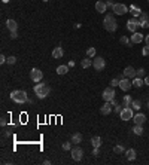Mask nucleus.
<instances>
[{
  "instance_id": "f257e3e1",
  "label": "nucleus",
  "mask_w": 149,
  "mask_h": 165,
  "mask_svg": "<svg viewBox=\"0 0 149 165\" xmlns=\"http://www.w3.org/2000/svg\"><path fill=\"white\" fill-rule=\"evenodd\" d=\"M9 97L17 104H24V103H27V101H29V95H27V92L24 91V89H15V91H12Z\"/></svg>"
},
{
  "instance_id": "f03ea898",
  "label": "nucleus",
  "mask_w": 149,
  "mask_h": 165,
  "mask_svg": "<svg viewBox=\"0 0 149 165\" xmlns=\"http://www.w3.org/2000/svg\"><path fill=\"white\" fill-rule=\"evenodd\" d=\"M34 94L37 95V98H46L49 95V92H51V88H49L48 83H43V82H39V83H36L34 85Z\"/></svg>"
},
{
  "instance_id": "7ed1b4c3",
  "label": "nucleus",
  "mask_w": 149,
  "mask_h": 165,
  "mask_svg": "<svg viewBox=\"0 0 149 165\" xmlns=\"http://www.w3.org/2000/svg\"><path fill=\"white\" fill-rule=\"evenodd\" d=\"M103 25H104V30H107L109 33H113L118 30V22L113 18V14H107L103 19Z\"/></svg>"
},
{
  "instance_id": "20e7f679",
  "label": "nucleus",
  "mask_w": 149,
  "mask_h": 165,
  "mask_svg": "<svg viewBox=\"0 0 149 165\" xmlns=\"http://www.w3.org/2000/svg\"><path fill=\"white\" fill-rule=\"evenodd\" d=\"M93 67H94L97 71H102V70L106 67V60L102 58V57H94V60H93Z\"/></svg>"
},
{
  "instance_id": "39448f33",
  "label": "nucleus",
  "mask_w": 149,
  "mask_h": 165,
  "mask_svg": "<svg viewBox=\"0 0 149 165\" xmlns=\"http://www.w3.org/2000/svg\"><path fill=\"white\" fill-rule=\"evenodd\" d=\"M112 10H113L115 15H124V14H127L130 9L127 8V5H124V3H115L113 8H112Z\"/></svg>"
},
{
  "instance_id": "423d86ee",
  "label": "nucleus",
  "mask_w": 149,
  "mask_h": 165,
  "mask_svg": "<svg viewBox=\"0 0 149 165\" xmlns=\"http://www.w3.org/2000/svg\"><path fill=\"white\" fill-rule=\"evenodd\" d=\"M30 79H31L34 83H39V82H42V79H43V73H42L39 69H31V71H30Z\"/></svg>"
},
{
  "instance_id": "0eeeda50",
  "label": "nucleus",
  "mask_w": 149,
  "mask_h": 165,
  "mask_svg": "<svg viewBox=\"0 0 149 165\" xmlns=\"http://www.w3.org/2000/svg\"><path fill=\"white\" fill-rule=\"evenodd\" d=\"M133 109L131 107H122V110H121V113H119V118L122 119V121H130V119H133Z\"/></svg>"
},
{
  "instance_id": "6e6552de",
  "label": "nucleus",
  "mask_w": 149,
  "mask_h": 165,
  "mask_svg": "<svg viewBox=\"0 0 149 165\" xmlns=\"http://www.w3.org/2000/svg\"><path fill=\"white\" fill-rule=\"evenodd\" d=\"M115 89L112 86H109V88H104V91H103V94H102V97H103V100L104 101H112L115 98Z\"/></svg>"
},
{
  "instance_id": "1a4fd4ad",
  "label": "nucleus",
  "mask_w": 149,
  "mask_h": 165,
  "mask_svg": "<svg viewBox=\"0 0 149 165\" xmlns=\"http://www.w3.org/2000/svg\"><path fill=\"white\" fill-rule=\"evenodd\" d=\"M139 24H140V22H139V19H136V18L133 17L131 19H128V21H127V30H128V31H131V33L137 31V27H140Z\"/></svg>"
},
{
  "instance_id": "9d476101",
  "label": "nucleus",
  "mask_w": 149,
  "mask_h": 165,
  "mask_svg": "<svg viewBox=\"0 0 149 165\" xmlns=\"http://www.w3.org/2000/svg\"><path fill=\"white\" fill-rule=\"evenodd\" d=\"M70 152H72V158H73V161L79 162V161L84 158V150H82L81 147H73Z\"/></svg>"
},
{
  "instance_id": "9b49d317",
  "label": "nucleus",
  "mask_w": 149,
  "mask_h": 165,
  "mask_svg": "<svg viewBox=\"0 0 149 165\" xmlns=\"http://www.w3.org/2000/svg\"><path fill=\"white\" fill-rule=\"evenodd\" d=\"M119 88L122 91H130L131 88H133V80H130L128 78H124L119 80Z\"/></svg>"
},
{
  "instance_id": "f8f14e48",
  "label": "nucleus",
  "mask_w": 149,
  "mask_h": 165,
  "mask_svg": "<svg viewBox=\"0 0 149 165\" xmlns=\"http://www.w3.org/2000/svg\"><path fill=\"white\" fill-rule=\"evenodd\" d=\"M122 73H124V76H125V78H128V79H134L136 76H137V70H134V67H131V66L125 67Z\"/></svg>"
},
{
  "instance_id": "ddd939ff",
  "label": "nucleus",
  "mask_w": 149,
  "mask_h": 165,
  "mask_svg": "<svg viewBox=\"0 0 149 165\" xmlns=\"http://www.w3.org/2000/svg\"><path fill=\"white\" fill-rule=\"evenodd\" d=\"M112 107H113V106H112L110 101H104V104L100 107V113H102V115H104V116H107L109 113L112 112Z\"/></svg>"
},
{
  "instance_id": "4468645a",
  "label": "nucleus",
  "mask_w": 149,
  "mask_h": 165,
  "mask_svg": "<svg viewBox=\"0 0 149 165\" xmlns=\"http://www.w3.org/2000/svg\"><path fill=\"white\" fill-rule=\"evenodd\" d=\"M133 121L136 125H143L146 122V115H143V113H137V115L133 116Z\"/></svg>"
},
{
  "instance_id": "2eb2a0df",
  "label": "nucleus",
  "mask_w": 149,
  "mask_h": 165,
  "mask_svg": "<svg viewBox=\"0 0 149 165\" xmlns=\"http://www.w3.org/2000/svg\"><path fill=\"white\" fill-rule=\"evenodd\" d=\"M95 10L100 12V14H104V12L107 10L106 2H103V0H98V2H95Z\"/></svg>"
},
{
  "instance_id": "dca6fc26",
  "label": "nucleus",
  "mask_w": 149,
  "mask_h": 165,
  "mask_svg": "<svg viewBox=\"0 0 149 165\" xmlns=\"http://www.w3.org/2000/svg\"><path fill=\"white\" fill-rule=\"evenodd\" d=\"M143 40H145V36L142 33H139V31H134L133 33V36H131V42L133 43H142Z\"/></svg>"
},
{
  "instance_id": "f3484780",
  "label": "nucleus",
  "mask_w": 149,
  "mask_h": 165,
  "mask_svg": "<svg viewBox=\"0 0 149 165\" xmlns=\"http://www.w3.org/2000/svg\"><path fill=\"white\" fill-rule=\"evenodd\" d=\"M6 27H8V30L12 33V31H17V30H18V24H17L15 19H8V21H6Z\"/></svg>"
},
{
  "instance_id": "a211bd4d",
  "label": "nucleus",
  "mask_w": 149,
  "mask_h": 165,
  "mask_svg": "<svg viewBox=\"0 0 149 165\" xmlns=\"http://www.w3.org/2000/svg\"><path fill=\"white\" fill-rule=\"evenodd\" d=\"M63 55H64V51H63V48H61V46H57V48H54V51H52V58L58 60V58H61Z\"/></svg>"
},
{
  "instance_id": "6ab92c4d",
  "label": "nucleus",
  "mask_w": 149,
  "mask_h": 165,
  "mask_svg": "<svg viewBox=\"0 0 149 165\" xmlns=\"http://www.w3.org/2000/svg\"><path fill=\"white\" fill-rule=\"evenodd\" d=\"M136 156H137V153H136V150H134V149H128V150H125V158H127L128 161H134Z\"/></svg>"
},
{
  "instance_id": "aec40b11",
  "label": "nucleus",
  "mask_w": 149,
  "mask_h": 165,
  "mask_svg": "<svg viewBox=\"0 0 149 165\" xmlns=\"http://www.w3.org/2000/svg\"><path fill=\"white\" fill-rule=\"evenodd\" d=\"M130 14L136 18V17H140V14H142V10L137 8V6H136V5H131L130 6Z\"/></svg>"
},
{
  "instance_id": "412c9836",
  "label": "nucleus",
  "mask_w": 149,
  "mask_h": 165,
  "mask_svg": "<svg viewBox=\"0 0 149 165\" xmlns=\"http://www.w3.org/2000/svg\"><path fill=\"white\" fill-rule=\"evenodd\" d=\"M131 103H133L131 95H124V98H122V107H131Z\"/></svg>"
},
{
  "instance_id": "4be33fe9",
  "label": "nucleus",
  "mask_w": 149,
  "mask_h": 165,
  "mask_svg": "<svg viewBox=\"0 0 149 165\" xmlns=\"http://www.w3.org/2000/svg\"><path fill=\"white\" fill-rule=\"evenodd\" d=\"M145 85V80L142 78H139V76H136V78L133 79V86L134 88H142Z\"/></svg>"
},
{
  "instance_id": "5701e85b",
  "label": "nucleus",
  "mask_w": 149,
  "mask_h": 165,
  "mask_svg": "<svg viewBox=\"0 0 149 165\" xmlns=\"http://www.w3.org/2000/svg\"><path fill=\"white\" fill-rule=\"evenodd\" d=\"M90 66H93V60H91L90 57H86V58H84V60L81 61V67H82V69H88Z\"/></svg>"
},
{
  "instance_id": "b1692460",
  "label": "nucleus",
  "mask_w": 149,
  "mask_h": 165,
  "mask_svg": "<svg viewBox=\"0 0 149 165\" xmlns=\"http://www.w3.org/2000/svg\"><path fill=\"white\" fill-rule=\"evenodd\" d=\"M72 143H74V144H79L81 141H82V134L81 132H74L73 135H72V140H70Z\"/></svg>"
},
{
  "instance_id": "393cba45",
  "label": "nucleus",
  "mask_w": 149,
  "mask_h": 165,
  "mask_svg": "<svg viewBox=\"0 0 149 165\" xmlns=\"http://www.w3.org/2000/svg\"><path fill=\"white\" fill-rule=\"evenodd\" d=\"M91 144H93V147H100V146H102V138L98 137V135L93 137V138H91Z\"/></svg>"
},
{
  "instance_id": "a878e982",
  "label": "nucleus",
  "mask_w": 149,
  "mask_h": 165,
  "mask_svg": "<svg viewBox=\"0 0 149 165\" xmlns=\"http://www.w3.org/2000/svg\"><path fill=\"white\" fill-rule=\"evenodd\" d=\"M69 71V66H58L57 67V74H61V76H63V74H66Z\"/></svg>"
},
{
  "instance_id": "bb28decb",
  "label": "nucleus",
  "mask_w": 149,
  "mask_h": 165,
  "mask_svg": "<svg viewBox=\"0 0 149 165\" xmlns=\"http://www.w3.org/2000/svg\"><path fill=\"white\" fill-rule=\"evenodd\" d=\"M140 107H142V101H140V100H133L131 109H133V110H140Z\"/></svg>"
},
{
  "instance_id": "cd10ccee",
  "label": "nucleus",
  "mask_w": 149,
  "mask_h": 165,
  "mask_svg": "<svg viewBox=\"0 0 149 165\" xmlns=\"http://www.w3.org/2000/svg\"><path fill=\"white\" fill-rule=\"evenodd\" d=\"M133 132H134L136 135H142V134H143V126H142V125H134Z\"/></svg>"
},
{
  "instance_id": "c85d7f7f",
  "label": "nucleus",
  "mask_w": 149,
  "mask_h": 165,
  "mask_svg": "<svg viewBox=\"0 0 149 165\" xmlns=\"http://www.w3.org/2000/svg\"><path fill=\"white\" fill-rule=\"evenodd\" d=\"M95 54H97L95 48H88V49H86V57H90V58H94V57H95Z\"/></svg>"
},
{
  "instance_id": "c756f323",
  "label": "nucleus",
  "mask_w": 149,
  "mask_h": 165,
  "mask_svg": "<svg viewBox=\"0 0 149 165\" xmlns=\"http://www.w3.org/2000/svg\"><path fill=\"white\" fill-rule=\"evenodd\" d=\"M113 152L115 153H125V147H124L122 144H118V146L113 147Z\"/></svg>"
},
{
  "instance_id": "7c9ffc66",
  "label": "nucleus",
  "mask_w": 149,
  "mask_h": 165,
  "mask_svg": "<svg viewBox=\"0 0 149 165\" xmlns=\"http://www.w3.org/2000/svg\"><path fill=\"white\" fill-rule=\"evenodd\" d=\"M121 43H122V45H128V46H131V45H133L131 39H128L127 36H122V37H121Z\"/></svg>"
},
{
  "instance_id": "2f4dec72",
  "label": "nucleus",
  "mask_w": 149,
  "mask_h": 165,
  "mask_svg": "<svg viewBox=\"0 0 149 165\" xmlns=\"http://www.w3.org/2000/svg\"><path fill=\"white\" fill-rule=\"evenodd\" d=\"M143 21H149V15L146 12H142L140 17H139V22H143Z\"/></svg>"
},
{
  "instance_id": "473e14b6",
  "label": "nucleus",
  "mask_w": 149,
  "mask_h": 165,
  "mask_svg": "<svg viewBox=\"0 0 149 165\" xmlns=\"http://www.w3.org/2000/svg\"><path fill=\"white\" fill-rule=\"evenodd\" d=\"M8 64H15V62H17V57H14V55H10L9 58H8Z\"/></svg>"
},
{
  "instance_id": "72a5a7b5",
  "label": "nucleus",
  "mask_w": 149,
  "mask_h": 165,
  "mask_svg": "<svg viewBox=\"0 0 149 165\" xmlns=\"http://www.w3.org/2000/svg\"><path fill=\"white\" fill-rule=\"evenodd\" d=\"M110 86H112V88L119 86V79H118V78H116V79H112V80H110Z\"/></svg>"
},
{
  "instance_id": "f704fd0d",
  "label": "nucleus",
  "mask_w": 149,
  "mask_h": 165,
  "mask_svg": "<svg viewBox=\"0 0 149 165\" xmlns=\"http://www.w3.org/2000/svg\"><path fill=\"white\" fill-rule=\"evenodd\" d=\"M63 150H72V141H70V143H69V141L63 143Z\"/></svg>"
},
{
  "instance_id": "c9c22d12",
  "label": "nucleus",
  "mask_w": 149,
  "mask_h": 165,
  "mask_svg": "<svg viewBox=\"0 0 149 165\" xmlns=\"http://www.w3.org/2000/svg\"><path fill=\"white\" fill-rule=\"evenodd\" d=\"M142 54H143L145 57H148V55H149V46H148V45H146V46L142 49Z\"/></svg>"
},
{
  "instance_id": "e433bc0d",
  "label": "nucleus",
  "mask_w": 149,
  "mask_h": 165,
  "mask_svg": "<svg viewBox=\"0 0 149 165\" xmlns=\"http://www.w3.org/2000/svg\"><path fill=\"white\" fill-rule=\"evenodd\" d=\"M139 25H140L142 28H148V27H149V21H143V22H140Z\"/></svg>"
},
{
  "instance_id": "4c0bfd02",
  "label": "nucleus",
  "mask_w": 149,
  "mask_h": 165,
  "mask_svg": "<svg viewBox=\"0 0 149 165\" xmlns=\"http://www.w3.org/2000/svg\"><path fill=\"white\" fill-rule=\"evenodd\" d=\"M113 110H115V113H118V115H119V113H121V110H122V107L116 104V106H113Z\"/></svg>"
},
{
  "instance_id": "58836bf2",
  "label": "nucleus",
  "mask_w": 149,
  "mask_h": 165,
  "mask_svg": "<svg viewBox=\"0 0 149 165\" xmlns=\"http://www.w3.org/2000/svg\"><path fill=\"white\" fill-rule=\"evenodd\" d=\"M93 155H94V156H98V155H100V150H98V147H94V149H93Z\"/></svg>"
},
{
  "instance_id": "ea45409f",
  "label": "nucleus",
  "mask_w": 149,
  "mask_h": 165,
  "mask_svg": "<svg viewBox=\"0 0 149 165\" xmlns=\"http://www.w3.org/2000/svg\"><path fill=\"white\" fill-rule=\"evenodd\" d=\"M137 76H139V78L145 76V69H139V70H137Z\"/></svg>"
},
{
  "instance_id": "a19ab883",
  "label": "nucleus",
  "mask_w": 149,
  "mask_h": 165,
  "mask_svg": "<svg viewBox=\"0 0 149 165\" xmlns=\"http://www.w3.org/2000/svg\"><path fill=\"white\" fill-rule=\"evenodd\" d=\"M6 61H8V58H6V57H5V55L2 54V55H0V62H2V64H3V62H6Z\"/></svg>"
},
{
  "instance_id": "79ce46f5",
  "label": "nucleus",
  "mask_w": 149,
  "mask_h": 165,
  "mask_svg": "<svg viewBox=\"0 0 149 165\" xmlns=\"http://www.w3.org/2000/svg\"><path fill=\"white\" fill-rule=\"evenodd\" d=\"M17 37H18V33L17 31H12L10 33V39H17Z\"/></svg>"
},
{
  "instance_id": "37998d69",
  "label": "nucleus",
  "mask_w": 149,
  "mask_h": 165,
  "mask_svg": "<svg viewBox=\"0 0 149 165\" xmlns=\"http://www.w3.org/2000/svg\"><path fill=\"white\" fill-rule=\"evenodd\" d=\"M106 5H107V8H113V2H112V0H107V2H106Z\"/></svg>"
},
{
  "instance_id": "c03bdc74",
  "label": "nucleus",
  "mask_w": 149,
  "mask_h": 165,
  "mask_svg": "<svg viewBox=\"0 0 149 165\" xmlns=\"http://www.w3.org/2000/svg\"><path fill=\"white\" fill-rule=\"evenodd\" d=\"M0 125H2V126H5V125H6V119H5V118L0 119Z\"/></svg>"
},
{
  "instance_id": "a18cd8bd",
  "label": "nucleus",
  "mask_w": 149,
  "mask_h": 165,
  "mask_svg": "<svg viewBox=\"0 0 149 165\" xmlns=\"http://www.w3.org/2000/svg\"><path fill=\"white\" fill-rule=\"evenodd\" d=\"M145 43L149 46V34H148V36H145Z\"/></svg>"
},
{
  "instance_id": "49530a36",
  "label": "nucleus",
  "mask_w": 149,
  "mask_h": 165,
  "mask_svg": "<svg viewBox=\"0 0 149 165\" xmlns=\"http://www.w3.org/2000/svg\"><path fill=\"white\" fill-rule=\"evenodd\" d=\"M145 85H148V86H149V74L145 78Z\"/></svg>"
},
{
  "instance_id": "de8ad7c7",
  "label": "nucleus",
  "mask_w": 149,
  "mask_h": 165,
  "mask_svg": "<svg viewBox=\"0 0 149 165\" xmlns=\"http://www.w3.org/2000/svg\"><path fill=\"white\" fill-rule=\"evenodd\" d=\"M110 103H112V106H116V104H118V103H116V100H115V98H113V100H112V101H110Z\"/></svg>"
},
{
  "instance_id": "09e8293b",
  "label": "nucleus",
  "mask_w": 149,
  "mask_h": 165,
  "mask_svg": "<svg viewBox=\"0 0 149 165\" xmlns=\"http://www.w3.org/2000/svg\"><path fill=\"white\" fill-rule=\"evenodd\" d=\"M43 164H45V165H49V164H51V161H48V159H45V161H43Z\"/></svg>"
},
{
  "instance_id": "8fccbe9b",
  "label": "nucleus",
  "mask_w": 149,
  "mask_h": 165,
  "mask_svg": "<svg viewBox=\"0 0 149 165\" xmlns=\"http://www.w3.org/2000/svg\"><path fill=\"white\" fill-rule=\"evenodd\" d=\"M2 2H3V3H8V2H9V0H2Z\"/></svg>"
},
{
  "instance_id": "3c124183",
  "label": "nucleus",
  "mask_w": 149,
  "mask_h": 165,
  "mask_svg": "<svg viewBox=\"0 0 149 165\" xmlns=\"http://www.w3.org/2000/svg\"><path fill=\"white\" fill-rule=\"evenodd\" d=\"M148 107H149V101H148Z\"/></svg>"
},
{
  "instance_id": "603ef678",
  "label": "nucleus",
  "mask_w": 149,
  "mask_h": 165,
  "mask_svg": "<svg viewBox=\"0 0 149 165\" xmlns=\"http://www.w3.org/2000/svg\"><path fill=\"white\" fill-rule=\"evenodd\" d=\"M43 2H48V0H43Z\"/></svg>"
},
{
  "instance_id": "864d4df0",
  "label": "nucleus",
  "mask_w": 149,
  "mask_h": 165,
  "mask_svg": "<svg viewBox=\"0 0 149 165\" xmlns=\"http://www.w3.org/2000/svg\"><path fill=\"white\" fill-rule=\"evenodd\" d=\"M148 3H149V0H148Z\"/></svg>"
}]
</instances>
